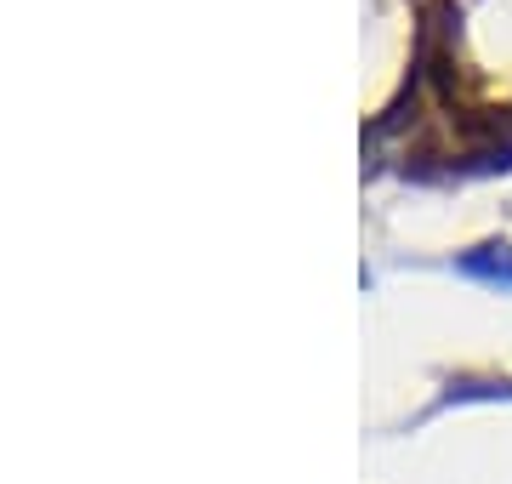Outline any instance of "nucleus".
<instances>
[{"instance_id":"nucleus-1","label":"nucleus","mask_w":512,"mask_h":484,"mask_svg":"<svg viewBox=\"0 0 512 484\" xmlns=\"http://www.w3.org/2000/svg\"><path fill=\"white\" fill-rule=\"evenodd\" d=\"M461 268L478 274V280H490V285H512V251L507 245H484L473 257H461Z\"/></svg>"}]
</instances>
